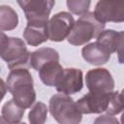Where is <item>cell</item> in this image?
<instances>
[{"label":"cell","instance_id":"8","mask_svg":"<svg viewBox=\"0 0 124 124\" xmlns=\"http://www.w3.org/2000/svg\"><path fill=\"white\" fill-rule=\"evenodd\" d=\"M94 16L103 23L107 21L121 22L123 20V0H100Z\"/></svg>","mask_w":124,"mask_h":124},{"label":"cell","instance_id":"13","mask_svg":"<svg viewBox=\"0 0 124 124\" xmlns=\"http://www.w3.org/2000/svg\"><path fill=\"white\" fill-rule=\"evenodd\" d=\"M63 68L58 61H49L44 64L38 71L42 81L48 86H55L63 73Z\"/></svg>","mask_w":124,"mask_h":124},{"label":"cell","instance_id":"3","mask_svg":"<svg viewBox=\"0 0 124 124\" xmlns=\"http://www.w3.org/2000/svg\"><path fill=\"white\" fill-rule=\"evenodd\" d=\"M50 113L60 123H77L80 121L81 113L76 103L67 94H57L49 101Z\"/></svg>","mask_w":124,"mask_h":124},{"label":"cell","instance_id":"17","mask_svg":"<svg viewBox=\"0 0 124 124\" xmlns=\"http://www.w3.org/2000/svg\"><path fill=\"white\" fill-rule=\"evenodd\" d=\"M24 109L25 108L18 106L14 100H11L3 107V117L7 122H19L24 112Z\"/></svg>","mask_w":124,"mask_h":124},{"label":"cell","instance_id":"21","mask_svg":"<svg viewBox=\"0 0 124 124\" xmlns=\"http://www.w3.org/2000/svg\"><path fill=\"white\" fill-rule=\"evenodd\" d=\"M8 41H9V38H8L3 32L0 31V55L2 54V52H3L4 49H5V47L7 46Z\"/></svg>","mask_w":124,"mask_h":124},{"label":"cell","instance_id":"9","mask_svg":"<svg viewBox=\"0 0 124 124\" xmlns=\"http://www.w3.org/2000/svg\"><path fill=\"white\" fill-rule=\"evenodd\" d=\"M86 84L91 92H111L113 79L106 69L91 70L86 74Z\"/></svg>","mask_w":124,"mask_h":124},{"label":"cell","instance_id":"18","mask_svg":"<svg viewBox=\"0 0 124 124\" xmlns=\"http://www.w3.org/2000/svg\"><path fill=\"white\" fill-rule=\"evenodd\" d=\"M123 108V102H122V94L121 92H112L108 107L107 108V112L110 115L116 114L120 112Z\"/></svg>","mask_w":124,"mask_h":124},{"label":"cell","instance_id":"12","mask_svg":"<svg viewBox=\"0 0 124 124\" xmlns=\"http://www.w3.org/2000/svg\"><path fill=\"white\" fill-rule=\"evenodd\" d=\"M23 35L29 45L38 46L48 39L47 23H28Z\"/></svg>","mask_w":124,"mask_h":124},{"label":"cell","instance_id":"10","mask_svg":"<svg viewBox=\"0 0 124 124\" xmlns=\"http://www.w3.org/2000/svg\"><path fill=\"white\" fill-rule=\"evenodd\" d=\"M63 94H74L82 88V72L78 69H64L55 85Z\"/></svg>","mask_w":124,"mask_h":124},{"label":"cell","instance_id":"19","mask_svg":"<svg viewBox=\"0 0 124 124\" xmlns=\"http://www.w3.org/2000/svg\"><path fill=\"white\" fill-rule=\"evenodd\" d=\"M46 116V108L43 103H37L29 113V121L33 123H43Z\"/></svg>","mask_w":124,"mask_h":124},{"label":"cell","instance_id":"15","mask_svg":"<svg viewBox=\"0 0 124 124\" xmlns=\"http://www.w3.org/2000/svg\"><path fill=\"white\" fill-rule=\"evenodd\" d=\"M58 59L59 55L56 50L44 47L32 52L29 57V62L35 70H39L44 64L49 61H58Z\"/></svg>","mask_w":124,"mask_h":124},{"label":"cell","instance_id":"16","mask_svg":"<svg viewBox=\"0 0 124 124\" xmlns=\"http://www.w3.org/2000/svg\"><path fill=\"white\" fill-rule=\"evenodd\" d=\"M17 15L9 6L0 7V29L11 30L17 25Z\"/></svg>","mask_w":124,"mask_h":124},{"label":"cell","instance_id":"14","mask_svg":"<svg viewBox=\"0 0 124 124\" xmlns=\"http://www.w3.org/2000/svg\"><path fill=\"white\" fill-rule=\"evenodd\" d=\"M97 42L102 44L109 53L119 50L122 52V46H123V32L116 33L113 30H106L102 31L97 37Z\"/></svg>","mask_w":124,"mask_h":124},{"label":"cell","instance_id":"20","mask_svg":"<svg viewBox=\"0 0 124 124\" xmlns=\"http://www.w3.org/2000/svg\"><path fill=\"white\" fill-rule=\"evenodd\" d=\"M90 0H67L69 10L76 15H82L87 12Z\"/></svg>","mask_w":124,"mask_h":124},{"label":"cell","instance_id":"5","mask_svg":"<svg viewBox=\"0 0 124 124\" xmlns=\"http://www.w3.org/2000/svg\"><path fill=\"white\" fill-rule=\"evenodd\" d=\"M0 56L7 62L8 67L13 70L27 65L30 53L20 39L9 38L8 45Z\"/></svg>","mask_w":124,"mask_h":124},{"label":"cell","instance_id":"2","mask_svg":"<svg viewBox=\"0 0 124 124\" xmlns=\"http://www.w3.org/2000/svg\"><path fill=\"white\" fill-rule=\"evenodd\" d=\"M105 23L99 21L93 13H84L74 23L68 35V41L75 46L82 45L92 38L97 37L103 31Z\"/></svg>","mask_w":124,"mask_h":124},{"label":"cell","instance_id":"1","mask_svg":"<svg viewBox=\"0 0 124 124\" xmlns=\"http://www.w3.org/2000/svg\"><path fill=\"white\" fill-rule=\"evenodd\" d=\"M7 87L14 97L13 100L21 108H27L34 103L36 94L28 70L20 67L13 69L8 76Z\"/></svg>","mask_w":124,"mask_h":124},{"label":"cell","instance_id":"22","mask_svg":"<svg viewBox=\"0 0 124 124\" xmlns=\"http://www.w3.org/2000/svg\"><path fill=\"white\" fill-rule=\"evenodd\" d=\"M5 93H6V86H5L4 81L0 78V101H1L2 98L4 97Z\"/></svg>","mask_w":124,"mask_h":124},{"label":"cell","instance_id":"7","mask_svg":"<svg viewBox=\"0 0 124 124\" xmlns=\"http://www.w3.org/2000/svg\"><path fill=\"white\" fill-rule=\"evenodd\" d=\"M74 23V18L70 14L66 12L56 14L47 22L48 39L54 42L63 41L68 37Z\"/></svg>","mask_w":124,"mask_h":124},{"label":"cell","instance_id":"6","mask_svg":"<svg viewBox=\"0 0 124 124\" xmlns=\"http://www.w3.org/2000/svg\"><path fill=\"white\" fill-rule=\"evenodd\" d=\"M111 92H89L80 98L76 106L80 113H99L106 111L111 97Z\"/></svg>","mask_w":124,"mask_h":124},{"label":"cell","instance_id":"4","mask_svg":"<svg viewBox=\"0 0 124 124\" xmlns=\"http://www.w3.org/2000/svg\"><path fill=\"white\" fill-rule=\"evenodd\" d=\"M24 11L28 23H47L54 0H17Z\"/></svg>","mask_w":124,"mask_h":124},{"label":"cell","instance_id":"11","mask_svg":"<svg viewBox=\"0 0 124 124\" xmlns=\"http://www.w3.org/2000/svg\"><path fill=\"white\" fill-rule=\"evenodd\" d=\"M109 51L99 42L92 43L82 48V57L90 64H104L109 59Z\"/></svg>","mask_w":124,"mask_h":124}]
</instances>
